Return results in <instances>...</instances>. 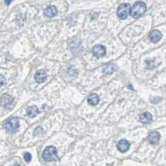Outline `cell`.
<instances>
[{"instance_id":"cell-3","label":"cell","mask_w":166,"mask_h":166,"mask_svg":"<svg viewBox=\"0 0 166 166\" xmlns=\"http://www.w3.org/2000/svg\"><path fill=\"white\" fill-rule=\"evenodd\" d=\"M19 127V120L17 117H10L4 122V128L9 133L15 132Z\"/></svg>"},{"instance_id":"cell-8","label":"cell","mask_w":166,"mask_h":166,"mask_svg":"<svg viewBox=\"0 0 166 166\" xmlns=\"http://www.w3.org/2000/svg\"><path fill=\"white\" fill-rule=\"evenodd\" d=\"M129 147H130V144L126 139H121L117 144L118 150L120 152H122V153H125L126 151H129Z\"/></svg>"},{"instance_id":"cell-16","label":"cell","mask_w":166,"mask_h":166,"mask_svg":"<svg viewBox=\"0 0 166 166\" xmlns=\"http://www.w3.org/2000/svg\"><path fill=\"white\" fill-rule=\"evenodd\" d=\"M23 158H24V160L26 161L27 163H29L30 161H31L32 159V155L30 153H28V152H27V153H24V155H23Z\"/></svg>"},{"instance_id":"cell-11","label":"cell","mask_w":166,"mask_h":166,"mask_svg":"<svg viewBox=\"0 0 166 166\" xmlns=\"http://www.w3.org/2000/svg\"><path fill=\"white\" fill-rule=\"evenodd\" d=\"M153 120V116L150 112H145L139 117V121L143 124H150Z\"/></svg>"},{"instance_id":"cell-12","label":"cell","mask_w":166,"mask_h":166,"mask_svg":"<svg viewBox=\"0 0 166 166\" xmlns=\"http://www.w3.org/2000/svg\"><path fill=\"white\" fill-rule=\"evenodd\" d=\"M57 13H58V10H57L56 7H54V6H49L44 10V15L48 17V18H53V17L56 15Z\"/></svg>"},{"instance_id":"cell-7","label":"cell","mask_w":166,"mask_h":166,"mask_svg":"<svg viewBox=\"0 0 166 166\" xmlns=\"http://www.w3.org/2000/svg\"><path fill=\"white\" fill-rule=\"evenodd\" d=\"M160 135L157 131H150L148 135V140L151 145H157L159 142Z\"/></svg>"},{"instance_id":"cell-10","label":"cell","mask_w":166,"mask_h":166,"mask_svg":"<svg viewBox=\"0 0 166 166\" xmlns=\"http://www.w3.org/2000/svg\"><path fill=\"white\" fill-rule=\"evenodd\" d=\"M34 79L38 83H42L43 81H45L47 79L46 72L44 70L38 71L34 75Z\"/></svg>"},{"instance_id":"cell-17","label":"cell","mask_w":166,"mask_h":166,"mask_svg":"<svg viewBox=\"0 0 166 166\" xmlns=\"http://www.w3.org/2000/svg\"><path fill=\"white\" fill-rule=\"evenodd\" d=\"M4 83H5V78H4V76L0 75V86H4Z\"/></svg>"},{"instance_id":"cell-14","label":"cell","mask_w":166,"mask_h":166,"mask_svg":"<svg viewBox=\"0 0 166 166\" xmlns=\"http://www.w3.org/2000/svg\"><path fill=\"white\" fill-rule=\"evenodd\" d=\"M39 113V111L38 107L36 106H28L27 109V115L29 117H34Z\"/></svg>"},{"instance_id":"cell-1","label":"cell","mask_w":166,"mask_h":166,"mask_svg":"<svg viewBox=\"0 0 166 166\" xmlns=\"http://www.w3.org/2000/svg\"><path fill=\"white\" fill-rule=\"evenodd\" d=\"M147 6L146 4L143 2H136L134 6L130 8V13L129 14L134 18H138L139 17L143 15L144 13L146 12Z\"/></svg>"},{"instance_id":"cell-9","label":"cell","mask_w":166,"mask_h":166,"mask_svg":"<svg viewBox=\"0 0 166 166\" xmlns=\"http://www.w3.org/2000/svg\"><path fill=\"white\" fill-rule=\"evenodd\" d=\"M162 38L161 32L158 30H153L150 32L149 34V38L150 39V41L153 43H156L160 41V39Z\"/></svg>"},{"instance_id":"cell-13","label":"cell","mask_w":166,"mask_h":166,"mask_svg":"<svg viewBox=\"0 0 166 166\" xmlns=\"http://www.w3.org/2000/svg\"><path fill=\"white\" fill-rule=\"evenodd\" d=\"M88 103L90 106H96L99 102V97L97 95L96 93L91 94L89 97H88Z\"/></svg>"},{"instance_id":"cell-2","label":"cell","mask_w":166,"mask_h":166,"mask_svg":"<svg viewBox=\"0 0 166 166\" xmlns=\"http://www.w3.org/2000/svg\"><path fill=\"white\" fill-rule=\"evenodd\" d=\"M42 157L45 161H55L58 159L57 149L54 146H48L43 152Z\"/></svg>"},{"instance_id":"cell-5","label":"cell","mask_w":166,"mask_h":166,"mask_svg":"<svg viewBox=\"0 0 166 166\" xmlns=\"http://www.w3.org/2000/svg\"><path fill=\"white\" fill-rule=\"evenodd\" d=\"M13 102H14V99L11 96L8 95V94L3 95L1 97V99H0V104H1V106L6 109L12 108L13 106Z\"/></svg>"},{"instance_id":"cell-15","label":"cell","mask_w":166,"mask_h":166,"mask_svg":"<svg viewBox=\"0 0 166 166\" xmlns=\"http://www.w3.org/2000/svg\"><path fill=\"white\" fill-rule=\"evenodd\" d=\"M114 69H115V67H114V65H108V66H107L104 69V73H112V72H114Z\"/></svg>"},{"instance_id":"cell-19","label":"cell","mask_w":166,"mask_h":166,"mask_svg":"<svg viewBox=\"0 0 166 166\" xmlns=\"http://www.w3.org/2000/svg\"><path fill=\"white\" fill-rule=\"evenodd\" d=\"M13 166H20L19 165H13Z\"/></svg>"},{"instance_id":"cell-6","label":"cell","mask_w":166,"mask_h":166,"mask_svg":"<svg viewBox=\"0 0 166 166\" xmlns=\"http://www.w3.org/2000/svg\"><path fill=\"white\" fill-rule=\"evenodd\" d=\"M92 52H93V56L97 58H101L105 56L106 54V48L105 46H103V45H96L93 47L92 49Z\"/></svg>"},{"instance_id":"cell-18","label":"cell","mask_w":166,"mask_h":166,"mask_svg":"<svg viewBox=\"0 0 166 166\" xmlns=\"http://www.w3.org/2000/svg\"><path fill=\"white\" fill-rule=\"evenodd\" d=\"M4 2H5L6 5H9L13 2V0H4Z\"/></svg>"},{"instance_id":"cell-4","label":"cell","mask_w":166,"mask_h":166,"mask_svg":"<svg viewBox=\"0 0 166 166\" xmlns=\"http://www.w3.org/2000/svg\"><path fill=\"white\" fill-rule=\"evenodd\" d=\"M130 5L127 3L121 4L117 9V15L120 19H126L130 13Z\"/></svg>"}]
</instances>
